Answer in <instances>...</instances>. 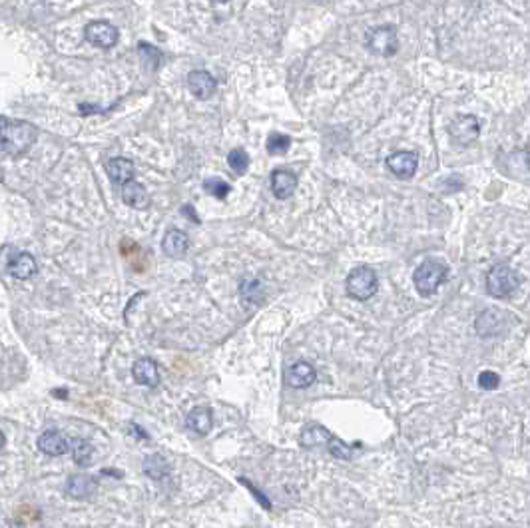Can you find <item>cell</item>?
I'll return each mask as SVG.
<instances>
[{"mask_svg":"<svg viewBox=\"0 0 530 528\" xmlns=\"http://www.w3.org/2000/svg\"><path fill=\"white\" fill-rule=\"evenodd\" d=\"M144 470L146 475L154 480H164L170 477V465L161 458L160 455H152L144 461Z\"/></svg>","mask_w":530,"mask_h":528,"instance_id":"23","label":"cell"},{"mask_svg":"<svg viewBox=\"0 0 530 528\" xmlns=\"http://www.w3.org/2000/svg\"><path fill=\"white\" fill-rule=\"evenodd\" d=\"M417 166H419V158L415 152H407V150H401V152H395L387 158V168L397 176V178H403V180H409L413 178V173L417 172Z\"/></svg>","mask_w":530,"mask_h":528,"instance_id":"8","label":"cell"},{"mask_svg":"<svg viewBox=\"0 0 530 528\" xmlns=\"http://www.w3.org/2000/svg\"><path fill=\"white\" fill-rule=\"evenodd\" d=\"M8 271L16 279H30L32 275H37L38 271L37 259L32 258L30 253H26V251H18L8 261Z\"/></svg>","mask_w":530,"mask_h":528,"instance_id":"16","label":"cell"},{"mask_svg":"<svg viewBox=\"0 0 530 528\" xmlns=\"http://www.w3.org/2000/svg\"><path fill=\"white\" fill-rule=\"evenodd\" d=\"M446 275H449V268L444 263L437 261V259H427L417 268L415 275H413V282L423 297H429L439 289V285L446 279Z\"/></svg>","mask_w":530,"mask_h":528,"instance_id":"2","label":"cell"},{"mask_svg":"<svg viewBox=\"0 0 530 528\" xmlns=\"http://www.w3.org/2000/svg\"><path fill=\"white\" fill-rule=\"evenodd\" d=\"M204 190L210 196L218 197V199H225V197L230 196V192H232V185L227 184V182H223L222 178H208L204 182Z\"/></svg>","mask_w":530,"mask_h":528,"instance_id":"27","label":"cell"},{"mask_svg":"<svg viewBox=\"0 0 530 528\" xmlns=\"http://www.w3.org/2000/svg\"><path fill=\"white\" fill-rule=\"evenodd\" d=\"M327 447H329V453L333 456H337V458H351V449H349L343 441H339L337 437H333Z\"/></svg>","mask_w":530,"mask_h":528,"instance_id":"30","label":"cell"},{"mask_svg":"<svg viewBox=\"0 0 530 528\" xmlns=\"http://www.w3.org/2000/svg\"><path fill=\"white\" fill-rule=\"evenodd\" d=\"M185 425L197 435H208L211 430V425H213V415L206 407H196L194 411H190Z\"/></svg>","mask_w":530,"mask_h":528,"instance_id":"21","label":"cell"},{"mask_svg":"<svg viewBox=\"0 0 530 528\" xmlns=\"http://www.w3.org/2000/svg\"><path fill=\"white\" fill-rule=\"evenodd\" d=\"M122 202L134 209H146L152 204V197H150L148 190L144 185L136 182V180H132V182L122 185Z\"/></svg>","mask_w":530,"mask_h":528,"instance_id":"14","label":"cell"},{"mask_svg":"<svg viewBox=\"0 0 530 528\" xmlns=\"http://www.w3.org/2000/svg\"><path fill=\"white\" fill-rule=\"evenodd\" d=\"M182 211H184V216H187V218H190V216H192V218H194V221H196V223H197V221H199V220H197L196 211H194V208H192V206H184V208H182Z\"/></svg>","mask_w":530,"mask_h":528,"instance_id":"32","label":"cell"},{"mask_svg":"<svg viewBox=\"0 0 530 528\" xmlns=\"http://www.w3.org/2000/svg\"><path fill=\"white\" fill-rule=\"evenodd\" d=\"M84 37L90 44H94V46H98V48H112V46H116L118 44V28L110 22H106V20H94V22H90L86 26V30H84Z\"/></svg>","mask_w":530,"mask_h":528,"instance_id":"6","label":"cell"},{"mask_svg":"<svg viewBox=\"0 0 530 528\" xmlns=\"http://www.w3.org/2000/svg\"><path fill=\"white\" fill-rule=\"evenodd\" d=\"M241 482H244L247 489H249V491H251L253 494H256V496H258V501L261 503V506H265V508H272V503H267V501H265V496H263V494H261V492H259L256 487H251V484H249L246 479H241Z\"/></svg>","mask_w":530,"mask_h":528,"instance_id":"31","label":"cell"},{"mask_svg":"<svg viewBox=\"0 0 530 528\" xmlns=\"http://www.w3.org/2000/svg\"><path fill=\"white\" fill-rule=\"evenodd\" d=\"M291 146V140H289V136L285 134H272L267 138V152L273 154V156H281L285 154L287 150Z\"/></svg>","mask_w":530,"mask_h":528,"instance_id":"28","label":"cell"},{"mask_svg":"<svg viewBox=\"0 0 530 528\" xmlns=\"http://www.w3.org/2000/svg\"><path fill=\"white\" fill-rule=\"evenodd\" d=\"M315 377L317 373L307 361H297L296 365H291L287 371V383L293 389H307L315 383Z\"/></svg>","mask_w":530,"mask_h":528,"instance_id":"13","label":"cell"},{"mask_svg":"<svg viewBox=\"0 0 530 528\" xmlns=\"http://www.w3.org/2000/svg\"><path fill=\"white\" fill-rule=\"evenodd\" d=\"M64 491L72 499H90L96 491V480L88 475H72L66 480Z\"/></svg>","mask_w":530,"mask_h":528,"instance_id":"18","label":"cell"},{"mask_svg":"<svg viewBox=\"0 0 530 528\" xmlns=\"http://www.w3.org/2000/svg\"><path fill=\"white\" fill-rule=\"evenodd\" d=\"M333 439V435L325 429L323 425H307L305 429L301 430V444L305 449H313V447H321V444H329Z\"/></svg>","mask_w":530,"mask_h":528,"instance_id":"22","label":"cell"},{"mask_svg":"<svg viewBox=\"0 0 530 528\" xmlns=\"http://www.w3.org/2000/svg\"><path fill=\"white\" fill-rule=\"evenodd\" d=\"M239 297L241 301L246 303L247 308L251 305H259L265 297V289H263V283L256 279V277H246L239 283Z\"/></svg>","mask_w":530,"mask_h":528,"instance_id":"20","label":"cell"},{"mask_svg":"<svg viewBox=\"0 0 530 528\" xmlns=\"http://www.w3.org/2000/svg\"><path fill=\"white\" fill-rule=\"evenodd\" d=\"M92 455H94V447L88 441H84V439H76V441L72 442V456H74L76 465L88 467L90 461H92Z\"/></svg>","mask_w":530,"mask_h":528,"instance_id":"24","label":"cell"},{"mask_svg":"<svg viewBox=\"0 0 530 528\" xmlns=\"http://www.w3.org/2000/svg\"><path fill=\"white\" fill-rule=\"evenodd\" d=\"M187 88H190V92L199 100H206L210 98L211 94L216 92V78L211 76L210 72H206V70H194V72H190L187 76Z\"/></svg>","mask_w":530,"mask_h":528,"instance_id":"10","label":"cell"},{"mask_svg":"<svg viewBox=\"0 0 530 528\" xmlns=\"http://www.w3.org/2000/svg\"><path fill=\"white\" fill-rule=\"evenodd\" d=\"M498 383H501V379L493 371H482L481 375H479V387L484 389V391H493V389L498 387Z\"/></svg>","mask_w":530,"mask_h":528,"instance_id":"29","label":"cell"},{"mask_svg":"<svg viewBox=\"0 0 530 528\" xmlns=\"http://www.w3.org/2000/svg\"><path fill=\"white\" fill-rule=\"evenodd\" d=\"M227 164L232 168V172H235L237 176H244L249 168V156L246 154V150L237 147V150H232L227 154Z\"/></svg>","mask_w":530,"mask_h":528,"instance_id":"26","label":"cell"},{"mask_svg":"<svg viewBox=\"0 0 530 528\" xmlns=\"http://www.w3.org/2000/svg\"><path fill=\"white\" fill-rule=\"evenodd\" d=\"M449 134L461 146H469L472 144L479 134H481V124L475 116H458L453 124L449 126Z\"/></svg>","mask_w":530,"mask_h":528,"instance_id":"7","label":"cell"},{"mask_svg":"<svg viewBox=\"0 0 530 528\" xmlns=\"http://www.w3.org/2000/svg\"><path fill=\"white\" fill-rule=\"evenodd\" d=\"M506 327V315L503 311H494V309H489L484 311L482 315H479L477 319V331L482 337H494V335H501L505 331Z\"/></svg>","mask_w":530,"mask_h":528,"instance_id":"11","label":"cell"},{"mask_svg":"<svg viewBox=\"0 0 530 528\" xmlns=\"http://www.w3.org/2000/svg\"><path fill=\"white\" fill-rule=\"evenodd\" d=\"M138 54H140L142 62L148 66L150 70H158V66H160L161 62L160 50L150 46L148 42H140V44H138Z\"/></svg>","mask_w":530,"mask_h":528,"instance_id":"25","label":"cell"},{"mask_svg":"<svg viewBox=\"0 0 530 528\" xmlns=\"http://www.w3.org/2000/svg\"><path fill=\"white\" fill-rule=\"evenodd\" d=\"M365 44L373 54L393 56L395 52L399 50V38H397L393 26H377V28H371L367 32Z\"/></svg>","mask_w":530,"mask_h":528,"instance_id":"5","label":"cell"},{"mask_svg":"<svg viewBox=\"0 0 530 528\" xmlns=\"http://www.w3.org/2000/svg\"><path fill=\"white\" fill-rule=\"evenodd\" d=\"M520 285L518 273L506 263H498L486 275V291L493 297H508L515 293Z\"/></svg>","mask_w":530,"mask_h":528,"instance_id":"4","label":"cell"},{"mask_svg":"<svg viewBox=\"0 0 530 528\" xmlns=\"http://www.w3.org/2000/svg\"><path fill=\"white\" fill-rule=\"evenodd\" d=\"M297 190V176L289 170H275L272 173V192L277 199H287Z\"/></svg>","mask_w":530,"mask_h":528,"instance_id":"15","label":"cell"},{"mask_svg":"<svg viewBox=\"0 0 530 528\" xmlns=\"http://www.w3.org/2000/svg\"><path fill=\"white\" fill-rule=\"evenodd\" d=\"M38 449L48 456H60L66 455L70 451V441L58 433V430H44L38 437Z\"/></svg>","mask_w":530,"mask_h":528,"instance_id":"9","label":"cell"},{"mask_svg":"<svg viewBox=\"0 0 530 528\" xmlns=\"http://www.w3.org/2000/svg\"><path fill=\"white\" fill-rule=\"evenodd\" d=\"M106 172L114 184L126 185L134 180V161L128 158H112L106 161Z\"/></svg>","mask_w":530,"mask_h":528,"instance_id":"17","label":"cell"},{"mask_svg":"<svg viewBox=\"0 0 530 528\" xmlns=\"http://www.w3.org/2000/svg\"><path fill=\"white\" fill-rule=\"evenodd\" d=\"M132 377L138 385H144V387H158L160 383V371H158V365L148 359V357H142L138 359L132 367Z\"/></svg>","mask_w":530,"mask_h":528,"instance_id":"12","label":"cell"},{"mask_svg":"<svg viewBox=\"0 0 530 528\" xmlns=\"http://www.w3.org/2000/svg\"><path fill=\"white\" fill-rule=\"evenodd\" d=\"M38 138V128L34 124L25 122V120H11L2 116L0 120V146L2 154L18 158L26 154L30 147L34 146Z\"/></svg>","mask_w":530,"mask_h":528,"instance_id":"1","label":"cell"},{"mask_svg":"<svg viewBox=\"0 0 530 528\" xmlns=\"http://www.w3.org/2000/svg\"><path fill=\"white\" fill-rule=\"evenodd\" d=\"M218 2H227V0H218Z\"/></svg>","mask_w":530,"mask_h":528,"instance_id":"33","label":"cell"},{"mask_svg":"<svg viewBox=\"0 0 530 528\" xmlns=\"http://www.w3.org/2000/svg\"><path fill=\"white\" fill-rule=\"evenodd\" d=\"M190 247V239L182 230H168V234L164 235L161 249L168 258H182Z\"/></svg>","mask_w":530,"mask_h":528,"instance_id":"19","label":"cell"},{"mask_svg":"<svg viewBox=\"0 0 530 528\" xmlns=\"http://www.w3.org/2000/svg\"><path fill=\"white\" fill-rule=\"evenodd\" d=\"M345 287L349 297H353L357 301H367V299H371L373 295L377 293L379 279H377V273L371 270V268L361 265V268H355V270L349 273Z\"/></svg>","mask_w":530,"mask_h":528,"instance_id":"3","label":"cell"}]
</instances>
